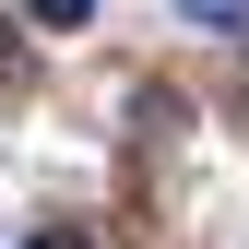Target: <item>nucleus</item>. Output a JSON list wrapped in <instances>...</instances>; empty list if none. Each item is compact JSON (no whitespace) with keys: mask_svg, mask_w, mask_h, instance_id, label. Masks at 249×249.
<instances>
[{"mask_svg":"<svg viewBox=\"0 0 249 249\" xmlns=\"http://www.w3.org/2000/svg\"><path fill=\"white\" fill-rule=\"evenodd\" d=\"M178 24H202V36H237V24H249V0H178Z\"/></svg>","mask_w":249,"mask_h":249,"instance_id":"obj_1","label":"nucleus"},{"mask_svg":"<svg viewBox=\"0 0 249 249\" xmlns=\"http://www.w3.org/2000/svg\"><path fill=\"white\" fill-rule=\"evenodd\" d=\"M24 249H107V237H95V226H83V213H48V226H36V237H24Z\"/></svg>","mask_w":249,"mask_h":249,"instance_id":"obj_2","label":"nucleus"},{"mask_svg":"<svg viewBox=\"0 0 249 249\" xmlns=\"http://www.w3.org/2000/svg\"><path fill=\"white\" fill-rule=\"evenodd\" d=\"M83 12H95V0H24V24H48V36H71Z\"/></svg>","mask_w":249,"mask_h":249,"instance_id":"obj_3","label":"nucleus"}]
</instances>
